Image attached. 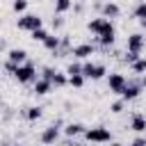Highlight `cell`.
I'll list each match as a JSON object with an SVG mask.
<instances>
[{
  "label": "cell",
  "mask_w": 146,
  "mask_h": 146,
  "mask_svg": "<svg viewBox=\"0 0 146 146\" xmlns=\"http://www.w3.org/2000/svg\"><path fill=\"white\" fill-rule=\"evenodd\" d=\"M84 135H87V139H89V141H96V144H105V141H110V139H112V132H110L107 128H103V125L89 128V130H84Z\"/></svg>",
  "instance_id": "1"
},
{
  "label": "cell",
  "mask_w": 146,
  "mask_h": 146,
  "mask_svg": "<svg viewBox=\"0 0 146 146\" xmlns=\"http://www.w3.org/2000/svg\"><path fill=\"white\" fill-rule=\"evenodd\" d=\"M14 75H16L18 82H30V80L36 78V68H34L32 64H21V66H16Z\"/></svg>",
  "instance_id": "2"
},
{
  "label": "cell",
  "mask_w": 146,
  "mask_h": 146,
  "mask_svg": "<svg viewBox=\"0 0 146 146\" xmlns=\"http://www.w3.org/2000/svg\"><path fill=\"white\" fill-rule=\"evenodd\" d=\"M82 75H84V78H91V80H100V78L105 75V66L87 62V64H82Z\"/></svg>",
  "instance_id": "3"
},
{
  "label": "cell",
  "mask_w": 146,
  "mask_h": 146,
  "mask_svg": "<svg viewBox=\"0 0 146 146\" xmlns=\"http://www.w3.org/2000/svg\"><path fill=\"white\" fill-rule=\"evenodd\" d=\"M18 27L21 30H39L41 27V18L39 16H34V14H27V16H23V18H18Z\"/></svg>",
  "instance_id": "4"
},
{
  "label": "cell",
  "mask_w": 146,
  "mask_h": 146,
  "mask_svg": "<svg viewBox=\"0 0 146 146\" xmlns=\"http://www.w3.org/2000/svg\"><path fill=\"white\" fill-rule=\"evenodd\" d=\"M107 84H110V91H114V94H121V91H123V87H125V78H123L121 73H110V78H107Z\"/></svg>",
  "instance_id": "5"
},
{
  "label": "cell",
  "mask_w": 146,
  "mask_h": 146,
  "mask_svg": "<svg viewBox=\"0 0 146 146\" xmlns=\"http://www.w3.org/2000/svg\"><path fill=\"white\" fill-rule=\"evenodd\" d=\"M141 46H144V36H141V34H130V36H128V52L139 55Z\"/></svg>",
  "instance_id": "6"
},
{
  "label": "cell",
  "mask_w": 146,
  "mask_h": 146,
  "mask_svg": "<svg viewBox=\"0 0 146 146\" xmlns=\"http://www.w3.org/2000/svg\"><path fill=\"white\" fill-rule=\"evenodd\" d=\"M98 41H100V43H105V46H107V43H114V27H112V23H110V21H107V25L103 27V32L98 34Z\"/></svg>",
  "instance_id": "7"
},
{
  "label": "cell",
  "mask_w": 146,
  "mask_h": 146,
  "mask_svg": "<svg viewBox=\"0 0 146 146\" xmlns=\"http://www.w3.org/2000/svg\"><path fill=\"white\" fill-rule=\"evenodd\" d=\"M91 55H94V46L91 43H80V46L73 48V57L84 59V57H91Z\"/></svg>",
  "instance_id": "8"
},
{
  "label": "cell",
  "mask_w": 146,
  "mask_h": 146,
  "mask_svg": "<svg viewBox=\"0 0 146 146\" xmlns=\"http://www.w3.org/2000/svg\"><path fill=\"white\" fill-rule=\"evenodd\" d=\"M7 57H9V62H11V64H16V66H21V64L25 62V57H27V52H25L23 48H14V50H9V55H7Z\"/></svg>",
  "instance_id": "9"
},
{
  "label": "cell",
  "mask_w": 146,
  "mask_h": 146,
  "mask_svg": "<svg viewBox=\"0 0 146 146\" xmlns=\"http://www.w3.org/2000/svg\"><path fill=\"white\" fill-rule=\"evenodd\" d=\"M57 137H59V130H57L55 125H50V128H46V130H43L41 141H43V144H55V141H57Z\"/></svg>",
  "instance_id": "10"
},
{
  "label": "cell",
  "mask_w": 146,
  "mask_h": 146,
  "mask_svg": "<svg viewBox=\"0 0 146 146\" xmlns=\"http://www.w3.org/2000/svg\"><path fill=\"white\" fill-rule=\"evenodd\" d=\"M105 25H107V21H105V18H94V21H89V23H87L89 32H96V34H100Z\"/></svg>",
  "instance_id": "11"
},
{
  "label": "cell",
  "mask_w": 146,
  "mask_h": 146,
  "mask_svg": "<svg viewBox=\"0 0 146 146\" xmlns=\"http://www.w3.org/2000/svg\"><path fill=\"white\" fill-rule=\"evenodd\" d=\"M139 94H141V89H139V87H135V84H130V87L125 84V87H123V91H121V96H123L125 100H132V98H137Z\"/></svg>",
  "instance_id": "12"
},
{
  "label": "cell",
  "mask_w": 146,
  "mask_h": 146,
  "mask_svg": "<svg viewBox=\"0 0 146 146\" xmlns=\"http://www.w3.org/2000/svg\"><path fill=\"white\" fill-rule=\"evenodd\" d=\"M50 80H36L34 82V94H39V96H43V94H48L50 91Z\"/></svg>",
  "instance_id": "13"
},
{
  "label": "cell",
  "mask_w": 146,
  "mask_h": 146,
  "mask_svg": "<svg viewBox=\"0 0 146 146\" xmlns=\"http://www.w3.org/2000/svg\"><path fill=\"white\" fill-rule=\"evenodd\" d=\"M103 14H105V16H110V18H116V16L121 14V9H119V5L107 2V5H103Z\"/></svg>",
  "instance_id": "14"
},
{
  "label": "cell",
  "mask_w": 146,
  "mask_h": 146,
  "mask_svg": "<svg viewBox=\"0 0 146 146\" xmlns=\"http://www.w3.org/2000/svg\"><path fill=\"white\" fill-rule=\"evenodd\" d=\"M130 125H132L135 132H144V130H146V119H144L141 114H137V116H132V123H130Z\"/></svg>",
  "instance_id": "15"
},
{
  "label": "cell",
  "mask_w": 146,
  "mask_h": 146,
  "mask_svg": "<svg viewBox=\"0 0 146 146\" xmlns=\"http://www.w3.org/2000/svg\"><path fill=\"white\" fill-rule=\"evenodd\" d=\"M64 132H66L68 137H75V135H80V132H84V125H82V123H68Z\"/></svg>",
  "instance_id": "16"
},
{
  "label": "cell",
  "mask_w": 146,
  "mask_h": 146,
  "mask_svg": "<svg viewBox=\"0 0 146 146\" xmlns=\"http://www.w3.org/2000/svg\"><path fill=\"white\" fill-rule=\"evenodd\" d=\"M71 9V0H55V11L57 14H64Z\"/></svg>",
  "instance_id": "17"
},
{
  "label": "cell",
  "mask_w": 146,
  "mask_h": 146,
  "mask_svg": "<svg viewBox=\"0 0 146 146\" xmlns=\"http://www.w3.org/2000/svg\"><path fill=\"white\" fill-rule=\"evenodd\" d=\"M43 46H46L48 50H57L59 39H57V36H52V34H48V36H46V41H43Z\"/></svg>",
  "instance_id": "18"
},
{
  "label": "cell",
  "mask_w": 146,
  "mask_h": 146,
  "mask_svg": "<svg viewBox=\"0 0 146 146\" xmlns=\"http://www.w3.org/2000/svg\"><path fill=\"white\" fill-rule=\"evenodd\" d=\"M50 84H55V87H64V84H66V75H64V73H52Z\"/></svg>",
  "instance_id": "19"
},
{
  "label": "cell",
  "mask_w": 146,
  "mask_h": 146,
  "mask_svg": "<svg viewBox=\"0 0 146 146\" xmlns=\"http://www.w3.org/2000/svg\"><path fill=\"white\" fill-rule=\"evenodd\" d=\"M132 71H135V73H144V71H146V59H139V57H137V59L132 62Z\"/></svg>",
  "instance_id": "20"
},
{
  "label": "cell",
  "mask_w": 146,
  "mask_h": 146,
  "mask_svg": "<svg viewBox=\"0 0 146 146\" xmlns=\"http://www.w3.org/2000/svg\"><path fill=\"white\" fill-rule=\"evenodd\" d=\"M135 16H137L139 21H146V2H141V5L135 7Z\"/></svg>",
  "instance_id": "21"
},
{
  "label": "cell",
  "mask_w": 146,
  "mask_h": 146,
  "mask_svg": "<svg viewBox=\"0 0 146 146\" xmlns=\"http://www.w3.org/2000/svg\"><path fill=\"white\" fill-rule=\"evenodd\" d=\"M46 36H48V32H46L43 27H39V30L32 32V39H34V41H46Z\"/></svg>",
  "instance_id": "22"
},
{
  "label": "cell",
  "mask_w": 146,
  "mask_h": 146,
  "mask_svg": "<svg viewBox=\"0 0 146 146\" xmlns=\"http://www.w3.org/2000/svg\"><path fill=\"white\" fill-rule=\"evenodd\" d=\"M68 82H71L73 87H82V82H84V75H82V73H80V75H71V78H68Z\"/></svg>",
  "instance_id": "23"
},
{
  "label": "cell",
  "mask_w": 146,
  "mask_h": 146,
  "mask_svg": "<svg viewBox=\"0 0 146 146\" xmlns=\"http://www.w3.org/2000/svg\"><path fill=\"white\" fill-rule=\"evenodd\" d=\"M41 116V107H30L27 110V119L30 121H34V119H39Z\"/></svg>",
  "instance_id": "24"
},
{
  "label": "cell",
  "mask_w": 146,
  "mask_h": 146,
  "mask_svg": "<svg viewBox=\"0 0 146 146\" xmlns=\"http://www.w3.org/2000/svg\"><path fill=\"white\" fill-rule=\"evenodd\" d=\"M80 73H82V66L80 64H71L68 66V75H80Z\"/></svg>",
  "instance_id": "25"
},
{
  "label": "cell",
  "mask_w": 146,
  "mask_h": 146,
  "mask_svg": "<svg viewBox=\"0 0 146 146\" xmlns=\"http://www.w3.org/2000/svg\"><path fill=\"white\" fill-rule=\"evenodd\" d=\"M25 7H27L25 0H14V11H25Z\"/></svg>",
  "instance_id": "26"
},
{
  "label": "cell",
  "mask_w": 146,
  "mask_h": 146,
  "mask_svg": "<svg viewBox=\"0 0 146 146\" xmlns=\"http://www.w3.org/2000/svg\"><path fill=\"white\" fill-rule=\"evenodd\" d=\"M121 110H123V103H121V100H119V103H112V112H116V114H119Z\"/></svg>",
  "instance_id": "27"
},
{
  "label": "cell",
  "mask_w": 146,
  "mask_h": 146,
  "mask_svg": "<svg viewBox=\"0 0 146 146\" xmlns=\"http://www.w3.org/2000/svg\"><path fill=\"white\" fill-rule=\"evenodd\" d=\"M62 25H64L62 18H52V27H62Z\"/></svg>",
  "instance_id": "28"
},
{
  "label": "cell",
  "mask_w": 146,
  "mask_h": 146,
  "mask_svg": "<svg viewBox=\"0 0 146 146\" xmlns=\"http://www.w3.org/2000/svg\"><path fill=\"white\" fill-rule=\"evenodd\" d=\"M132 146H146V139H141V137H139V139H135V144H132Z\"/></svg>",
  "instance_id": "29"
},
{
  "label": "cell",
  "mask_w": 146,
  "mask_h": 146,
  "mask_svg": "<svg viewBox=\"0 0 146 146\" xmlns=\"http://www.w3.org/2000/svg\"><path fill=\"white\" fill-rule=\"evenodd\" d=\"M110 146H123V144H110Z\"/></svg>",
  "instance_id": "30"
},
{
  "label": "cell",
  "mask_w": 146,
  "mask_h": 146,
  "mask_svg": "<svg viewBox=\"0 0 146 146\" xmlns=\"http://www.w3.org/2000/svg\"><path fill=\"white\" fill-rule=\"evenodd\" d=\"M14 146H18V144H14Z\"/></svg>",
  "instance_id": "31"
}]
</instances>
